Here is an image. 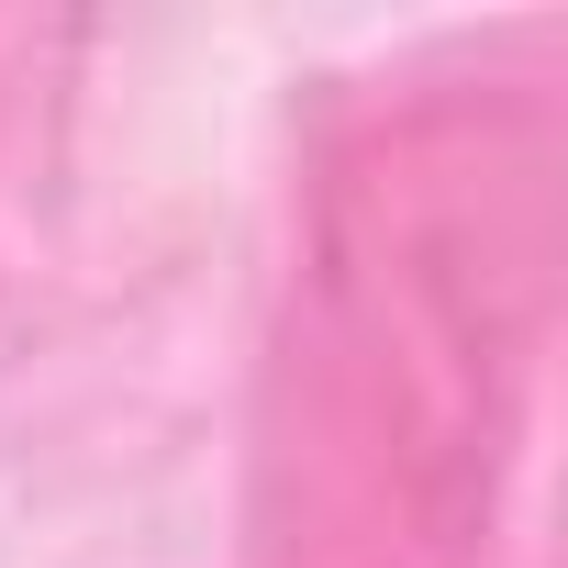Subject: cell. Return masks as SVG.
I'll use <instances>...</instances> for the list:
<instances>
[{
  "label": "cell",
  "mask_w": 568,
  "mask_h": 568,
  "mask_svg": "<svg viewBox=\"0 0 568 568\" xmlns=\"http://www.w3.org/2000/svg\"><path fill=\"white\" fill-rule=\"evenodd\" d=\"M546 278V145L524 112H413L335 179L302 346L291 446L302 479L291 557L313 568H457Z\"/></svg>",
  "instance_id": "obj_1"
}]
</instances>
